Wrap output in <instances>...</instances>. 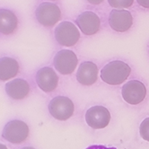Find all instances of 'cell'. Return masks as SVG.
I'll list each match as a JSON object with an SVG mask.
<instances>
[{
	"mask_svg": "<svg viewBox=\"0 0 149 149\" xmlns=\"http://www.w3.org/2000/svg\"><path fill=\"white\" fill-rule=\"evenodd\" d=\"M86 149H117V148H115V147H107V146H102V145H93V146H88Z\"/></svg>",
	"mask_w": 149,
	"mask_h": 149,
	"instance_id": "obj_19",
	"label": "cell"
},
{
	"mask_svg": "<svg viewBox=\"0 0 149 149\" xmlns=\"http://www.w3.org/2000/svg\"><path fill=\"white\" fill-rule=\"evenodd\" d=\"M54 36L59 45L63 47H73L77 45L81 35L78 27L69 21H64L55 28Z\"/></svg>",
	"mask_w": 149,
	"mask_h": 149,
	"instance_id": "obj_3",
	"label": "cell"
},
{
	"mask_svg": "<svg viewBox=\"0 0 149 149\" xmlns=\"http://www.w3.org/2000/svg\"><path fill=\"white\" fill-rule=\"evenodd\" d=\"M86 1L91 4V5H93V6H99L101 5L104 0H86Z\"/></svg>",
	"mask_w": 149,
	"mask_h": 149,
	"instance_id": "obj_20",
	"label": "cell"
},
{
	"mask_svg": "<svg viewBox=\"0 0 149 149\" xmlns=\"http://www.w3.org/2000/svg\"><path fill=\"white\" fill-rule=\"evenodd\" d=\"M35 79L39 88L44 93H51L55 91L58 86V77L57 73L49 67H44L39 69Z\"/></svg>",
	"mask_w": 149,
	"mask_h": 149,
	"instance_id": "obj_11",
	"label": "cell"
},
{
	"mask_svg": "<svg viewBox=\"0 0 149 149\" xmlns=\"http://www.w3.org/2000/svg\"><path fill=\"white\" fill-rule=\"evenodd\" d=\"M98 79V67L91 61H84L77 72V80L84 86H91Z\"/></svg>",
	"mask_w": 149,
	"mask_h": 149,
	"instance_id": "obj_12",
	"label": "cell"
},
{
	"mask_svg": "<svg viewBox=\"0 0 149 149\" xmlns=\"http://www.w3.org/2000/svg\"><path fill=\"white\" fill-rule=\"evenodd\" d=\"M49 111L53 118L60 121H65L73 116L74 105L68 97L57 96L49 102Z\"/></svg>",
	"mask_w": 149,
	"mask_h": 149,
	"instance_id": "obj_5",
	"label": "cell"
},
{
	"mask_svg": "<svg viewBox=\"0 0 149 149\" xmlns=\"http://www.w3.org/2000/svg\"><path fill=\"white\" fill-rule=\"evenodd\" d=\"M134 19L127 9H113L109 15V25L117 33H126L133 26Z\"/></svg>",
	"mask_w": 149,
	"mask_h": 149,
	"instance_id": "obj_8",
	"label": "cell"
},
{
	"mask_svg": "<svg viewBox=\"0 0 149 149\" xmlns=\"http://www.w3.org/2000/svg\"><path fill=\"white\" fill-rule=\"evenodd\" d=\"M108 3L115 9H127L133 6L134 0H108Z\"/></svg>",
	"mask_w": 149,
	"mask_h": 149,
	"instance_id": "obj_16",
	"label": "cell"
},
{
	"mask_svg": "<svg viewBox=\"0 0 149 149\" xmlns=\"http://www.w3.org/2000/svg\"><path fill=\"white\" fill-rule=\"evenodd\" d=\"M29 136L28 125L19 120L8 121L3 129L2 136L9 143L19 145L24 143Z\"/></svg>",
	"mask_w": 149,
	"mask_h": 149,
	"instance_id": "obj_4",
	"label": "cell"
},
{
	"mask_svg": "<svg viewBox=\"0 0 149 149\" xmlns=\"http://www.w3.org/2000/svg\"><path fill=\"white\" fill-rule=\"evenodd\" d=\"M21 149H35V148L31 147V146H25V147H23V148H21Z\"/></svg>",
	"mask_w": 149,
	"mask_h": 149,
	"instance_id": "obj_22",
	"label": "cell"
},
{
	"mask_svg": "<svg viewBox=\"0 0 149 149\" xmlns=\"http://www.w3.org/2000/svg\"><path fill=\"white\" fill-rule=\"evenodd\" d=\"M147 90L145 84L138 80H130L127 82L121 89L123 100L131 105L141 103L146 97Z\"/></svg>",
	"mask_w": 149,
	"mask_h": 149,
	"instance_id": "obj_7",
	"label": "cell"
},
{
	"mask_svg": "<svg viewBox=\"0 0 149 149\" xmlns=\"http://www.w3.org/2000/svg\"><path fill=\"white\" fill-rule=\"evenodd\" d=\"M131 73V68L124 61L113 60L101 70L102 80L110 86H119L123 84Z\"/></svg>",
	"mask_w": 149,
	"mask_h": 149,
	"instance_id": "obj_1",
	"label": "cell"
},
{
	"mask_svg": "<svg viewBox=\"0 0 149 149\" xmlns=\"http://www.w3.org/2000/svg\"><path fill=\"white\" fill-rule=\"evenodd\" d=\"M139 134L144 140L149 142V117L145 119L140 124Z\"/></svg>",
	"mask_w": 149,
	"mask_h": 149,
	"instance_id": "obj_17",
	"label": "cell"
},
{
	"mask_svg": "<svg viewBox=\"0 0 149 149\" xmlns=\"http://www.w3.org/2000/svg\"><path fill=\"white\" fill-rule=\"evenodd\" d=\"M6 93L14 100H23L30 93V84L24 79L15 78L6 84Z\"/></svg>",
	"mask_w": 149,
	"mask_h": 149,
	"instance_id": "obj_13",
	"label": "cell"
},
{
	"mask_svg": "<svg viewBox=\"0 0 149 149\" xmlns=\"http://www.w3.org/2000/svg\"><path fill=\"white\" fill-rule=\"evenodd\" d=\"M76 22L79 30L87 36L95 35L101 29L100 17L92 11H84L80 14Z\"/></svg>",
	"mask_w": 149,
	"mask_h": 149,
	"instance_id": "obj_10",
	"label": "cell"
},
{
	"mask_svg": "<svg viewBox=\"0 0 149 149\" xmlns=\"http://www.w3.org/2000/svg\"><path fill=\"white\" fill-rule=\"evenodd\" d=\"M19 21L15 14L9 9H0V33L11 35L18 28Z\"/></svg>",
	"mask_w": 149,
	"mask_h": 149,
	"instance_id": "obj_14",
	"label": "cell"
},
{
	"mask_svg": "<svg viewBox=\"0 0 149 149\" xmlns=\"http://www.w3.org/2000/svg\"><path fill=\"white\" fill-rule=\"evenodd\" d=\"M20 72V66L16 59L10 57L0 58V80L8 81L15 77Z\"/></svg>",
	"mask_w": 149,
	"mask_h": 149,
	"instance_id": "obj_15",
	"label": "cell"
},
{
	"mask_svg": "<svg viewBox=\"0 0 149 149\" xmlns=\"http://www.w3.org/2000/svg\"><path fill=\"white\" fill-rule=\"evenodd\" d=\"M0 149H8V148L6 147V146H5L3 144H0Z\"/></svg>",
	"mask_w": 149,
	"mask_h": 149,
	"instance_id": "obj_21",
	"label": "cell"
},
{
	"mask_svg": "<svg viewBox=\"0 0 149 149\" xmlns=\"http://www.w3.org/2000/svg\"><path fill=\"white\" fill-rule=\"evenodd\" d=\"M35 16L40 24L46 28H51L61 20L62 13L58 5L51 2H43L36 8Z\"/></svg>",
	"mask_w": 149,
	"mask_h": 149,
	"instance_id": "obj_2",
	"label": "cell"
},
{
	"mask_svg": "<svg viewBox=\"0 0 149 149\" xmlns=\"http://www.w3.org/2000/svg\"><path fill=\"white\" fill-rule=\"evenodd\" d=\"M86 121L93 130H102L106 127L111 121V113L103 106H93L86 113Z\"/></svg>",
	"mask_w": 149,
	"mask_h": 149,
	"instance_id": "obj_9",
	"label": "cell"
},
{
	"mask_svg": "<svg viewBox=\"0 0 149 149\" xmlns=\"http://www.w3.org/2000/svg\"><path fill=\"white\" fill-rule=\"evenodd\" d=\"M47 1H56V0H47Z\"/></svg>",
	"mask_w": 149,
	"mask_h": 149,
	"instance_id": "obj_23",
	"label": "cell"
},
{
	"mask_svg": "<svg viewBox=\"0 0 149 149\" xmlns=\"http://www.w3.org/2000/svg\"><path fill=\"white\" fill-rule=\"evenodd\" d=\"M137 4L144 9H149V0H136Z\"/></svg>",
	"mask_w": 149,
	"mask_h": 149,
	"instance_id": "obj_18",
	"label": "cell"
},
{
	"mask_svg": "<svg viewBox=\"0 0 149 149\" xmlns=\"http://www.w3.org/2000/svg\"><path fill=\"white\" fill-rule=\"evenodd\" d=\"M53 65L56 70L64 76L71 74L78 65L77 54L71 49H61L53 58Z\"/></svg>",
	"mask_w": 149,
	"mask_h": 149,
	"instance_id": "obj_6",
	"label": "cell"
}]
</instances>
